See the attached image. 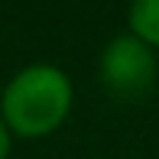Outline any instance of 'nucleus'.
Returning a JSON list of instances; mask_svg holds the SVG:
<instances>
[{
    "label": "nucleus",
    "instance_id": "20e7f679",
    "mask_svg": "<svg viewBox=\"0 0 159 159\" xmlns=\"http://www.w3.org/2000/svg\"><path fill=\"white\" fill-rule=\"evenodd\" d=\"M7 149H10V136H7L3 124H0V159H7Z\"/></svg>",
    "mask_w": 159,
    "mask_h": 159
},
{
    "label": "nucleus",
    "instance_id": "7ed1b4c3",
    "mask_svg": "<svg viewBox=\"0 0 159 159\" xmlns=\"http://www.w3.org/2000/svg\"><path fill=\"white\" fill-rule=\"evenodd\" d=\"M130 26L136 39L159 42V0H140L130 7Z\"/></svg>",
    "mask_w": 159,
    "mask_h": 159
},
{
    "label": "nucleus",
    "instance_id": "f257e3e1",
    "mask_svg": "<svg viewBox=\"0 0 159 159\" xmlns=\"http://www.w3.org/2000/svg\"><path fill=\"white\" fill-rule=\"evenodd\" d=\"M71 84L52 65H30L16 71L3 91V117L16 133L42 136L65 120Z\"/></svg>",
    "mask_w": 159,
    "mask_h": 159
},
{
    "label": "nucleus",
    "instance_id": "f03ea898",
    "mask_svg": "<svg viewBox=\"0 0 159 159\" xmlns=\"http://www.w3.org/2000/svg\"><path fill=\"white\" fill-rule=\"evenodd\" d=\"M101 78L117 98L136 101L156 81V59L136 36H117L101 55Z\"/></svg>",
    "mask_w": 159,
    "mask_h": 159
}]
</instances>
